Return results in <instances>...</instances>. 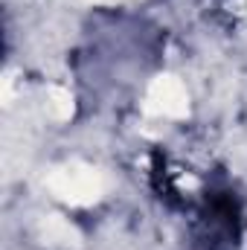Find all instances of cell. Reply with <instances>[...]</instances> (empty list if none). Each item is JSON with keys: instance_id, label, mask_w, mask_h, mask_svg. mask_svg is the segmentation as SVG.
<instances>
[{"instance_id": "277c9868", "label": "cell", "mask_w": 247, "mask_h": 250, "mask_svg": "<svg viewBox=\"0 0 247 250\" xmlns=\"http://www.w3.org/2000/svg\"><path fill=\"white\" fill-rule=\"evenodd\" d=\"M47 114L53 120H70L73 117V96L64 87H50V93H47Z\"/></svg>"}, {"instance_id": "3957f363", "label": "cell", "mask_w": 247, "mask_h": 250, "mask_svg": "<svg viewBox=\"0 0 247 250\" xmlns=\"http://www.w3.org/2000/svg\"><path fill=\"white\" fill-rule=\"evenodd\" d=\"M41 239H44V245H50V248H79V242H82V236H79V230L70 224V221H64L59 215H50V218H44L41 221Z\"/></svg>"}, {"instance_id": "6da1fadb", "label": "cell", "mask_w": 247, "mask_h": 250, "mask_svg": "<svg viewBox=\"0 0 247 250\" xmlns=\"http://www.w3.org/2000/svg\"><path fill=\"white\" fill-rule=\"evenodd\" d=\"M47 187L56 198H62L73 207H87V204H96L105 195V178L90 166L73 163V166L56 169L47 178Z\"/></svg>"}, {"instance_id": "7a4b0ae2", "label": "cell", "mask_w": 247, "mask_h": 250, "mask_svg": "<svg viewBox=\"0 0 247 250\" xmlns=\"http://www.w3.org/2000/svg\"><path fill=\"white\" fill-rule=\"evenodd\" d=\"M145 114L151 117H166V120H181L189 114V93H186L184 82L175 76H157L143 99Z\"/></svg>"}]
</instances>
